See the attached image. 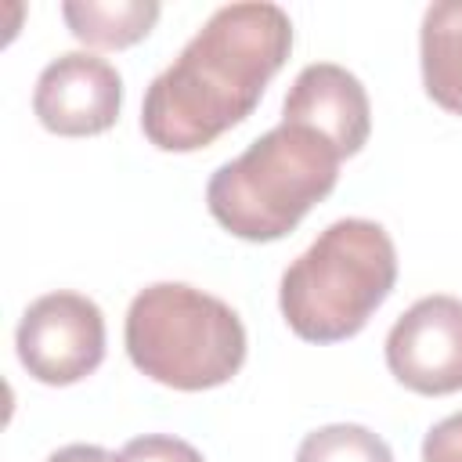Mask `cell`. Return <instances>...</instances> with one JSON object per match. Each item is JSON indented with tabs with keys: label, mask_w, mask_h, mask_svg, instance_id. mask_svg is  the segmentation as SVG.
<instances>
[{
	"label": "cell",
	"mask_w": 462,
	"mask_h": 462,
	"mask_svg": "<svg viewBox=\"0 0 462 462\" xmlns=\"http://www.w3.org/2000/svg\"><path fill=\"white\" fill-rule=\"evenodd\" d=\"M292 51V18L267 0L224 4L148 83L141 134L159 152H199L260 105Z\"/></svg>",
	"instance_id": "cell-1"
},
{
	"label": "cell",
	"mask_w": 462,
	"mask_h": 462,
	"mask_svg": "<svg viewBox=\"0 0 462 462\" xmlns=\"http://www.w3.org/2000/svg\"><path fill=\"white\" fill-rule=\"evenodd\" d=\"M397 282V249L383 224L365 217L332 220L282 274L278 307L307 343L357 336Z\"/></svg>",
	"instance_id": "cell-2"
},
{
	"label": "cell",
	"mask_w": 462,
	"mask_h": 462,
	"mask_svg": "<svg viewBox=\"0 0 462 462\" xmlns=\"http://www.w3.org/2000/svg\"><path fill=\"white\" fill-rule=\"evenodd\" d=\"M339 152L300 123H278L206 184L213 220L245 242L285 238L339 180Z\"/></svg>",
	"instance_id": "cell-3"
},
{
	"label": "cell",
	"mask_w": 462,
	"mask_h": 462,
	"mask_svg": "<svg viewBox=\"0 0 462 462\" xmlns=\"http://www.w3.org/2000/svg\"><path fill=\"white\" fill-rule=\"evenodd\" d=\"M126 354L137 372L173 390H213L245 365V325L231 303L184 282H155L130 300Z\"/></svg>",
	"instance_id": "cell-4"
},
{
	"label": "cell",
	"mask_w": 462,
	"mask_h": 462,
	"mask_svg": "<svg viewBox=\"0 0 462 462\" xmlns=\"http://www.w3.org/2000/svg\"><path fill=\"white\" fill-rule=\"evenodd\" d=\"M14 346L36 383L72 386L105 361V314L83 292H47L25 307Z\"/></svg>",
	"instance_id": "cell-5"
},
{
	"label": "cell",
	"mask_w": 462,
	"mask_h": 462,
	"mask_svg": "<svg viewBox=\"0 0 462 462\" xmlns=\"http://www.w3.org/2000/svg\"><path fill=\"white\" fill-rule=\"evenodd\" d=\"M390 375L422 393L444 397L462 390V300L437 292L415 300L386 336Z\"/></svg>",
	"instance_id": "cell-6"
},
{
	"label": "cell",
	"mask_w": 462,
	"mask_h": 462,
	"mask_svg": "<svg viewBox=\"0 0 462 462\" xmlns=\"http://www.w3.org/2000/svg\"><path fill=\"white\" fill-rule=\"evenodd\" d=\"M119 108L123 76L112 61L87 51H65L54 61H47L32 90L36 119L58 137L105 134L108 126H116Z\"/></svg>",
	"instance_id": "cell-7"
},
{
	"label": "cell",
	"mask_w": 462,
	"mask_h": 462,
	"mask_svg": "<svg viewBox=\"0 0 462 462\" xmlns=\"http://www.w3.org/2000/svg\"><path fill=\"white\" fill-rule=\"evenodd\" d=\"M282 123L310 126L339 152V159L357 155L372 134L368 90L350 69L336 61H314L292 79L282 105Z\"/></svg>",
	"instance_id": "cell-8"
},
{
	"label": "cell",
	"mask_w": 462,
	"mask_h": 462,
	"mask_svg": "<svg viewBox=\"0 0 462 462\" xmlns=\"http://www.w3.org/2000/svg\"><path fill=\"white\" fill-rule=\"evenodd\" d=\"M422 87L444 112L462 116V0H437L419 29Z\"/></svg>",
	"instance_id": "cell-9"
},
{
	"label": "cell",
	"mask_w": 462,
	"mask_h": 462,
	"mask_svg": "<svg viewBox=\"0 0 462 462\" xmlns=\"http://www.w3.org/2000/svg\"><path fill=\"white\" fill-rule=\"evenodd\" d=\"M155 0H65L61 18L69 32L87 47L123 51L152 32L159 22Z\"/></svg>",
	"instance_id": "cell-10"
},
{
	"label": "cell",
	"mask_w": 462,
	"mask_h": 462,
	"mask_svg": "<svg viewBox=\"0 0 462 462\" xmlns=\"http://www.w3.org/2000/svg\"><path fill=\"white\" fill-rule=\"evenodd\" d=\"M296 462H393V451L368 426L332 422L300 440Z\"/></svg>",
	"instance_id": "cell-11"
},
{
	"label": "cell",
	"mask_w": 462,
	"mask_h": 462,
	"mask_svg": "<svg viewBox=\"0 0 462 462\" xmlns=\"http://www.w3.org/2000/svg\"><path fill=\"white\" fill-rule=\"evenodd\" d=\"M119 462H206L199 448L170 433H144L123 444Z\"/></svg>",
	"instance_id": "cell-12"
},
{
	"label": "cell",
	"mask_w": 462,
	"mask_h": 462,
	"mask_svg": "<svg viewBox=\"0 0 462 462\" xmlns=\"http://www.w3.org/2000/svg\"><path fill=\"white\" fill-rule=\"evenodd\" d=\"M422 462H462V411L440 419L422 440Z\"/></svg>",
	"instance_id": "cell-13"
},
{
	"label": "cell",
	"mask_w": 462,
	"mask_h": 462,
	"mask_svg": "<svg viewBox=\"0 0 462 462\" xmlns=\"http://www.w3.org/2000/svg\"><path fill=\"white\" fill-rule=\"evenodd\" d=\"M47 462H119V455H112L97 444H65L54 455H47Z\"/></svg>",
	"instance_id": "cell-14"
}]
</instances>
